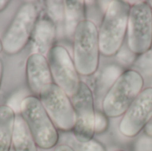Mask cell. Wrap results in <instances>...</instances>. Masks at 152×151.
Here are the masks:
<instances>
[{
  "instance_id": "obj_4",
  "label": "cell",
  "mask_w": 152,
  "mask_h": 151,
  "mask_svg": "<svg viewBox=\"0 0 152 151\" xmlns=\"http://www.w3.org/2000/svg\"><path fill=\"white\" fill-rule=\"evenodd\" d=\"M20 116L37 145L42 150L55 148L59 142V133L43 107L38 97L27 96L20 106Z\"/></svg>"
},
{
  "instance_id": "obj_3",
  "label": "cell",
  "mask_w": 152,
  "mask_h": 151,
  "mask_svg": "<svg viewBox=\"0 0 152 151\" xmlns=\"http://www.w3.org/2000/svg\"><path fill=\"white\" fill-rule=\"evenodd\" d=\"M100 55L98 28L94 21L86 19L78 24L73 36V61L79 76L95 74Z\"/></svg>"
},
{
  "instance_id": "obj_30",
  "label": "cell",
  "mask_w": 152,
  "mask_h": 151,
  "mask_svg": "<svg viewBox=\"0 0 152 151\" xmlns=\"http://www.w3.org/2000/svg\"><path fill=\"white\" fill-rule=\"evenodd\" d=\"M115 151H124V150H115Z\"/></svg>"
},
{
  "instance_id": "obj_22",
  "label": "cell",
  "mask_w": 152,
  "mask_h": 151,
  "mask_svg": "<svg viewBox=\"0 0 152 151\" xmlns=\"http://www.w3.org/2000/svg\"><path fill=\"white\" fill-rule=\"evenodd\" d=\"M27 96H28V95H27V93L24 90H19L18 92H16L13 95H12L10 97V99L7 101V103L5 105L10 107L15 113L20 112L21 103Z\"/></svg>"
},
{
  "instance_id": "obj_21",
  "label": "cell",
  "mask_w": 152,
  "mask_h": 151,
  "mask_svg": "<svg viewBox=\"0 0 152 151\" xmlns=\"http://www.w3.org/2000/svg\"><path fill=\"white\" fill-rule=\"evenodd\" d=\"M109 117L100 110L95 111V120H94V132L95 134H101L105 133L109 128Z\"/></svg>"
},
{
  "instance_id": "obj_26",
  "label": "cell",
  "mask_w": 152,
  "mask_h": 151,
  "mask_svg": "<svg viewBox=\"0 0 152 151\" xmlns=\"http://www.w3.org/2000/svg\"><path fill=\"white\" fill-rule=\"evenodd\" d=\"M8 4H9V1H5V0H0V12L4 11V9L7 7Z\"/></svg>"
},
{
  "instance_id": "obj_20",
  "label": "cell",
  "mask_w": 152,
  "mask_h": 151,
  "mask_svg": "<svg viewBox=\"0 0 152 151\" xmlns=\"http://www.w3.org/2000/svg\"><path fill=\"white\" fill-rule=\"evenodd\" d=\"M49 16L54 20L64 19V1H46Z\"/></svg>"
},
{
  "instance_id": "obj_12",
  "label": "cell",
  "mask_w": 152,
  "mask_h": 151,
  "mask_svg": "<svg viewBox=\"0 0 152 151\" xmlns=\"http://www.w3.org/2000/svg\"><path fill=\"white\" fill-rule=\"evenodd\" d=\"M56 36V23L47 14L38 17L35 25L31 44L33 53L45 55L53 46Z\"/></svg>"
},
{
  "instance_id": "obj_24",
  "label": "cell",
  "mask_w": 152,
  "mask_h": 151,
  "mask_svg": "<svg viewBox=\"0 0 152 151\" xmlns=\"http://www.w3.org/2000/svg\"><path fill=\"white\" fill-rule=\"evenodd\" d=\"M144 134L147 136V137H150V138H152V117L151 119L149 121V123L146 125L144 130Z\"/></svg>"
},
{
  "instance_id": "obj_5",
  "label": "cell",
  "mask_w": 152,
  "mask_h": 151,
  "mask_svg": "<svg viewBox=\"0 0 152 151\" xmlns=\"http://www.w3.org/2000/svg\"><path fill=\"white\" fill-rule=\"evenodd\" d=\"M37 19V5L32 3L23 4L16 12L3 36V51L10 55L21 52L31 39Z\"/></svg>"
},
{
  "instance_id": "obj_11",
  "label": "cell",
  "mask_w": 152,
  "mask_h": 151,
  "mask_svg": "<svg viewBox=\"0 0 152 151\" xmlns=\"http://www.w3.org/2000/svg\"><path fill=\"white\" fill-rule=\"evenodd\" d=\"M26 80L29 91L38 97L41 90L53 83L47 58L39 53H32L26 62Z\"/></svg>"
},
{
  "instance_id": "obj_27",
  "label": "cell",
  "mask_w": 152,
  "mask_h": 151,
  "mask_svg": "<svg viewBox=\"0 0 152 151\" xmlns=\"http://www.w3.org/2000/svg\"><path fill=\"white\" fill-rule=\"evenodd\" d=\"M3 73H4V65H3L2 60L0 59V87H1L2 78H3Z\"/></svg>"
},
{
  "instance_id": "obj_16",
  "label": "cell",
  "mask_w": 152,
  "mask_h": 151,
  "mask_svg": "<svg viewBox=\"0 0 152 151\" xmlns=\"http://www.w3.org/2000/svg\"><path fill=\"white\" fill-rule=\"evenodd\" d=\"M122 67L119 65H110L106 67L101 73L96 85V93L102 94L107 93L111 85L117 81L119 76L124 72ZM104 93V94H105Z\"/></svg>"
},
{
  "instance_id": "obj_17",
  "label": "cell",
  "mask_w": 152,
  "mask_h": 151,
  "mask_svg": "<svg viewBox=\"0 0 152 151\" xmlns=\"http://www.w3.org/2000/svg\"><path fill=\"white\" fill-rule=\"evenodd\" d=\"M135 70L139 72L142 77L152 76V50L139 55L133 65Z\"/></svg>"
},
{
  "instance_id": "obj_8",
  "label": "cell",
  "mask_w": 152,
  "mask_h": 151,
  "mask_svg": "<svg viewBox=\"0 0 152 151\" xmlns=\"http://www.w3.org/2000/svg\"><path fill=\"white\" fill-rule=\"evenodd\" d=\"M75 112L76 124L72 130L73 137L79 142H88L94 139L95 104L92 89L81 81L77 93L70 98Z\"/></svg>"
},
{
  "instance_id": "obj_14",
  "label": "cell",
  "mask_w": 152,
  "mask_h": 151,
  "mask_svg": "<svg viewBox=\"0 0 152 151\" xmlns=\"http://www.w3.org/2000/svg\"><path fill=\"white\" fill-rule=\"evenodd\" d=\"M16 113L7 105H0V151H10Z\"/></svg>"
},
{
  "instance_id": "obj_13",
  "label": "cell",
  "mask_w": 152,
  "mask_h": 151,
  "mask_svg": "<svg viewBox=\"0 0 152 151\" xmlns=\"http://www.w3.org/2000/svg\"><path fill=\"white\" fill-rule=\"evenodd\" d=\"M86 2L64 1V29L69 37H73L78 24L86 20Z\"/></svg>"
},
{
  "instance_id": "obj_18",
  "label": "cell",
  "mask_w": 152,
  "mask_h": 151,
  "mask_svg": "<svg viewBox=\"0 0 152 151\" xmlns=\"http://www.w3.org/2000/svg\"><path fill=\"white\" fill-rule=\"evenodd\" d=\"M68 145L74 151H107L105 146L95 139H93L88 142H79L72 137Z\"/></svg>"
},
{
  "instance_id": "obj_23",
  "label": "cell",
  "mask_w": 152,
  "mask_h": 151,
  "mask_svg": "<svg viewBox=\"0 0 152 151\" xmlns=\"http://www.w3.org/2000/svg\"><path fill=\"white\" fill-rule=\"evenodd\" d=\"M136 151H152V138L146 136L137 142Z\"/></svg>"
},
{
  "instance_id": "obj_25",
  "label": "cell",
  "mask_w": 152,
  "mask_h": 151,
  "mask_svg": "<svg viewBox=\"0 0 152 151\" xmlns=\"http://www.w3.org/2000/svg\"><path fill=\"white\" fill-rule=\"evenodd\" d=\"M53 151H74L68 144H61L54 148Z\"/></svg>"
},
{
  "instance_id": "obj_6",
  "label": "cell",
  "mask_w": 152,
  "mask_h": 151,
  "mask_svg": "<svg viewBox=\"0 0 152 151\" xmlns=\"http://www.w3.org/2000/svg\"><path fill=\"white\" fill-rule=\"evenodd\" d=\"M126 45L136 55H142L152 48V8L147 1L131 5Z\"/></svg>"
},
{
  "instance_id": "obj_1",
  "label": "cell",
  "mask_w": 152,
  "mask_h": 151,
  "mask_svg": "<svg viewBox=\"0 0 152 151\" xmlns=\"http://www.w3.org/2000/svg\"><path fill=\"white\" fill-rule=\"evenodd\" d=\"M130 9V3L123 0H115L108 4L98 28L99 46L102 56H116L125 44Z\"/></svg>"
},
{
  "instance_id": "obj_7",
  "label": "cell",
  "mask_w": 152,
  "mask_h": 151,
  "mask_svg": "<svg viewBox=\"0 0 152 151\" xmlns=\"http://www.w3.org/2000/svg\"><path fill=\"white\" fill-rule=\"evenodd\" d=\"M38 98L56 128L70 132L76 124V112L69 97L54 83L45 85Z\"/></svg>"
},
{
  "instance_id": "obj_2",
  "label": "cell",
  "mask_w": 152,
  "mask_h": 151,
  "mask_svg": "<svg viewBox=\"0 0 152 151\" xmlns=\"http://www.w3.org/2000/svg\"><path fill=\"white\" fill-rule=\"evenodd\" d=\"M144 78L134 69L125 70L102 100V111L109 118L122 117L143 90Z\"/></svg>"
},
{
  "instance_id": "obj_19",
  "label": "cell",
  "mask_w": 152,
  "mask_h": 151,
  "mask_svg": "<svg viewBox=\"0 0 152 151\" xmlns=\"http://www.w3.org/2000/svg\"><path fill=\"white\" fill-rule=\"evenodd\" d=\"M138 55L134 53L127 45L124 44L123 47L118 51V53L116 55V60L118 61V65L120 67H130L133 66L137 59Z\"/></svg>"
},
{
  "instance_id": "obj_28",
  "label": "cell",
  "mask_w": 152,
  "mask_h": 151,
  "mask_svg": "<svg viewBox=\"0 0 152 151\" xmlns=\"http://www.w3.org/2000/svg\"><path fill=\"white\" fill-rule=\"evenodd\" d=\"M3 51V45H2V39H0V53Z\"/></svg>"
},
{
  "instance_id": "obj_10",
  "label": "cell",
  "mask_w": 152,
  "mask_h": 151,
  "mask_svg": "<svg viewBox=\"0 0 152 151\" xmlns=\"http://www.w3.org/2000/svg\"><path fill=\"white\" fill-rule=\"evenodd\" d=\"M152 117V87L143 88L118 124L119 133L126 138L136 137Z\"/></svg>"
},
{
  "instance_id": "obj_29",
  "label": "cell",
  "mask_w": 152,
  "mask_h": 151,
  "mask_svg": "<svg viewBox=\"0 0 152 151\" xmlns=\"http://www.w3.org/2000/svg\"><path fill=\"white\" fill-rule=\"evenodd\" d=\"M147 2H148V4H150V6L152 8V0L151 1H147Z\"/></svg>"
},
{
  "instance_id": "obj_9",
  "label": "cell",
  "mask_w": 152,
  "mask_h": 151,
  "mask_svg": "<svg viewBox=\"0 0 152 151\" xmlns=\"http://www.w3.org/2000/svg\"><path fill=\"white\" fill-rule=\"evenodd\" d=\"M47 61L53 83L71 98L81 80L69 53L64 46L53 45L47 53Z\"/></svg>"
},
{
  "instance_id": "obj_15",
  "label": "cell",
  "mask_w": 152,
  "mask_h": 151,
  "mask_svg": "<svg viewBox=\"0 0 152 151\" xmlns=\"http://www.w3.org/2000/svg\"><path fill=\"white\" fill-rule=\"evenodd\" d=\"M12 147L14 151H37V145L21 116H16Z\"/></svg>"
}]
</instances>
